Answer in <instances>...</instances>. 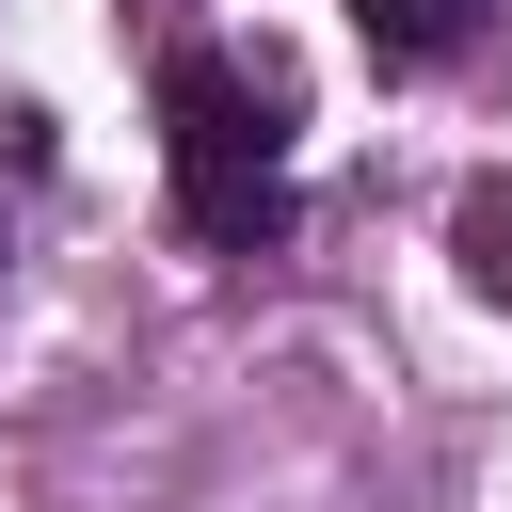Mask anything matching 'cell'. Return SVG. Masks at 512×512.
I'll return each mask as SVG.
<instances>
[{
    "instance_id": "3",
    "label": "cell",
    "mask_w": 512,
    "mask_h": 512,
    "mask_svg": "<svg viewBox=\"0 0 512 512\" xmlns=\"http://www.w3.org/2000/svg\"><path fill=\"white\" fill-rule=\"evenodd\" d=\"M448 256H464V288H480V304H512V176H480V192L448 208Z\"/></svg>"
},
{
    "instance_id": "2",
    "label": "cell",
    "mask_w": 512,
    "mask_h": 512,
    "mask_svg": "<svg viewBox=\"0 0 512 512\" xmlns=\"http://www.w3.org/2000/svg\"><path fill=\"white\" fill-rule=\"evenodd\" d=\"M480 16H496V0H352L368 64H464V48H480Z\"/></svg>"
},
{
    "instance_id": "1",
    "label": "cell",
    "mask_w": 512,
    "mask_h": 512,
    "mask_svg": "<svg viewBox=\"0 0 512 512\" xmlns=\"http://www.w3.org/2000/svg\"><path fill=\"white\" fill-rule=\"evenodd\" d=\"M160 160H176L192 240H224V256L288 240V80H272V64L176 48V64H160Z\"/></svg>"
},
{
    "instance_id": "4",
    "label": "cell",
    "mask_w": 512,
    "mask_h": 512,
    "mask_svg": "<svg viewBox=\"0 0 512 512\" xmlns=\"http://www.w3.org/2000/svg\"><path fill=\"white\" fill-rule=\"evenodd\" d=\"M0 256H16V240H0Z\"/></svg>"
}]
</instances>
